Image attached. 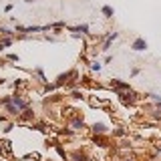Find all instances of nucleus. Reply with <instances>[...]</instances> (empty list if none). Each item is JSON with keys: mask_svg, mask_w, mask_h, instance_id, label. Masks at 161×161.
I'll return each instance as SVG.
<instances>
[{"mask_svg": "<svg viewBox=\"0 0 161 161\" xmlns=\"http://www.w3.org/2000/svg\"><path fill=\"white\" fill-rule=\"evenodd\" d=\"M26 2H32V0H26Z\"/></svg>", "mask_w": 161, "mask_h": 161, "instance_id": "obj_5", "label": "nucleus"}, {"mask_svg": "<svg viewBox=\"0 0 161 161\" xmlns=\"http://www.w3.org/2000/svg\"><path fill=\"white\" fill-rule=\"evenodd\" d=\"M103 14L111 16V14H113V8H111V6H103Z\"/></svg>", "mask_w": 161, "mask_h": 161, "instance_id": "obj_3", "label": "nucleus"}, {"mask_svg": "<svg viewBox=\"0 0 161 161\" xmlns=\"http://www.w3.org/2000/svg\"><path fill=\"white\" fill-rule=\"evenodd\" d=\"M93 131H95V133H105V125H101V123H99V125L93 127Z\"/></svg>", "mask_w": 161, "mask_h": 161, "instance_id": "obj_2", "label": "nucleus"}, {"mask_svg": "<svg viewBox=\"0 0 161 161\" xmlns=\"http://www.w3.org/2000/svg\"><path fill=\"white\" fill-rule=\"evenodd\" d=\"M133 48H135V50H145V48H147V42H145L143 38H137V40L133 42Z\"/></svg>", "mask_w": 161, "mask_h": 161, "instance_id": "obj_1", "label": "nucleus"}, {"mask_svg": "<svg viewBox=\"0 0 161 161\" xmlns=\"http://www.w3.org/2000/svg\"><path fill=\"white\" fill-rule=\"evenodd\" d=\"M93 70H101V65L99 63H93Z\"/></svg>", "mask_w": 161, "mask_h": 161, "instance_id": "obj_4", "label": "nucleus"}]
</instances>
